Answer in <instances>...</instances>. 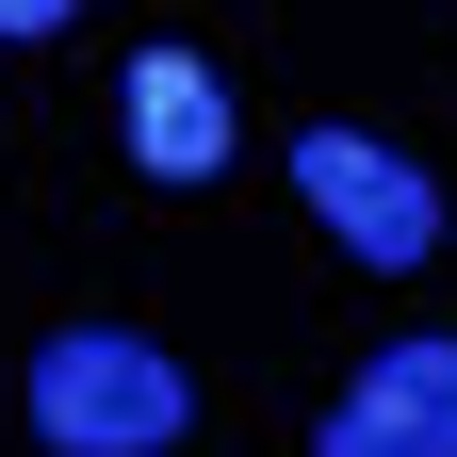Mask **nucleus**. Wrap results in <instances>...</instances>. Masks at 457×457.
Listing matches in <instances>:
<instances>
[{"label":"nucleus","mask_w":457,"mask_h":457,"mask_svg":"<svg viewBox=\"0 0 457 457\" xmlns=\"http://www.w3.org/2000/svg\"><path fill=\"white\" fill-rule=\"evenodd\" d=\"M114 131H131V163H147V180H212V163H228V82L196 66V49H131Z\"/></svg>","instance_id":"4"},{"label":"nucleus","mask_w":457,"mask_h":457,"mask_svg":"<svg viewBox=\"0 0 457 457\" xmlns=\"http://www.w3.org/2000/svg\"><path fill=\"white\" fill-rule=\"evenodd\" d=\"M0 33H17V49H33V33H66V0H0Z\"/></svg>","instance_id":"5"},{"label":"nucleus","mask_w":457,"mask_h":457,"mask_svg":"<svg viewBox=\"0 0 457 457\" xmlns=\"http://www.w3.org/2000/svg\"><path fill=\"white\" fill-rule=\"evenodd\" d=\"M327 457H457V343H376L327 409Z\"/></svg>","instance_id":"3"},{"label":"nucleus","mask_w":457,"mask_h":457,"mask_svg":"<svg viewBox=\"0 0 457 457\" xmlns=\"http://www.w3.org/2000/svg\"><path fill=\"white\" fill-rule=\"evenodd\" d=\"M180 425H196V392H180L163 343H131V327L33 343V441H49V457H163Z\"/></svg>","instance_id":"1"},{"label":"nucleus","mask_w":457,"mask_h":457,"mask_svg":"<svg viewBox=\"0 0 457 457\" xmlns=\"http://www.w3.org/2000/svg\"><path fill=\"white\" fill-rule=\"evenodd\" d=\"M295 180H311V212H327L343 245L376 262V278H409V262L441 245V196H425V163H392L376 131H311V147H295Z\"/></svg>","instance_id":"2"}]
</instances>
